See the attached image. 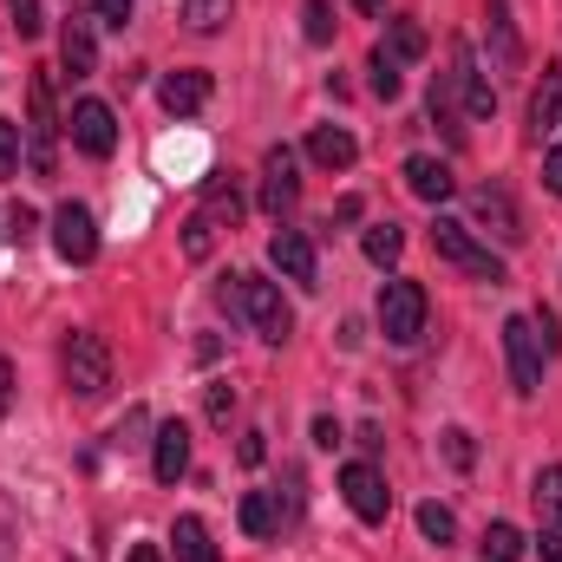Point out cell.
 Segmentation results:
<instances>
[{"mask_svg": "<svg viewBox=\"0 0 562 562\" xmlns=\"http://www.w3.org/2000/svg\"><path fill=\"white\" fill-rule=\"evenodd\" d=\"M59 380H66L72 400H99V393L112 386V347H105V334H92V327L66 334V347H59Z\"/></svg>", "mask_w": 562, "mask_h": 562, "instance_id": "obj_1", "label": "cell"}, {"mask_svg": "<svg viewBox=\"0 0 562 562\" xmlns=\"http://www.w3.org/2000/svg\"><path fill=\"white\" fill-rule=\"evenodd\" d=\"M431 249H438V262L464 269L471 281H491V288H504V281H510L504 256H491V243H477V236H471V223L438 216V223H431Z\"/></svg>", "mask_w": 562, "mask_h": 562, "instance_id": "obj_2", "label": "cell"}, {"mask_svg": "<svg viewBox=\"0 0 562 562\" xmlns=\"http://www.w3.org/2000/svg\"><path fill=\"white\" fill-rule=\"evenodd\" d=\"M26 170L33 177H53L59 170V119H53V86H46V72H33L26 79Z\"/></svg>", "mask_w": 562, "mask_h": 562, "instance_id": "obj_3", "label": "cell"}, {"mask_svg": "<svg viewBox=\"0 0 562 562\" xmlns=\"http://www.w3.org/2000/svg\"><path fill=\"white\" fill-rule=\"evenodd\" d=\"M380 334L393 340V347H419L425 334V288L419 281H386L380 288Z\"/></svg>", "mask_w": 562, "mask_h": 562, "instance_id": "obj_4", "label": "cell"}, {"mask_svg": "<svg viewBox=\"0 0 562 562\" xmlns=\"http://www.w3.org/2000/svg\"><path fill=\"white\" fill-rule=\"evenodd\" d=\"M431 92H438V99H464L471 119H491V112H497V92H491V79L477 72V59H471L464 40H451V72L431 79Z\"/></svg>", "mask_w": 562, "mask_h": 562, "instance_id": "obj_5", "label": "cell"}, {"mask_svg": "<svg viewBox=\"0 0 562 562\" xmlns=\"http://www.w3.org/2000/svg\"><path fill=\"white\" fill-rule=\"evenodd\" d=\"M504 367H510V386H517L524 400L543 386V340H537L530 314H510V321H504Z\"/></svg>", "mask_w": 562, "mask_h": 562, "instance_id": "obj_6", "label": "cell"}, {"mask_svg": "<svg viewBox=\"0 0 562 562\" xmlns=\"http://www.w3.org/2000/svg\"><path fill=\"white\" fill-rule=\"evenodd\" d=\"M340 497H347V510H353L360 524H386V510H393V491H386L380 464H367V458L340 464Z\"/></svg>", "mask_w": 562, "mask_h": 562, "instance_id": "obj_7", "label": "cell"}, {"mask_svg": "<svg viewBox=\"0 0 562 562\" xmlns=\"http://www.w3.org/2000/svg\"><path fill=\"white\" fill-rule=\"evenodd\" d=\"M243 321H249L262 340H276V347L294 334V307L281 301L276 281H262V276H243Z\"/></svg>", "mask_w": 562, "mask_h": 562, "instance_id": "obj_8", "label": "cell"}, {"mask_svg": "<svg viewBox=\"0 0 562 562\" xmlns=\"http://www.w3.org/2000/svg\"><path fill=\"white\" fill-rule=\"evenodd\" d=\"M471 216H477V229H484V236H497L504 249H517V243H524V216H517V203H510V190H504V183H477V190H471Z\"/></svg>", "mask_w": 562, "mask_h": 562, "instance_id": "obj_9", "label": "cell"}, {"mask_svg": "<svg viewBox=\"0 0 562 562\" xmlns=\"http://www.w3.org/2000/svg\"><path fill=\"white\" fill-rule=\"evenodd\" d=\"M53 249H59L66 262H79V269L99 256V223H92L86 203H59V210H53Z\"/></svg>", "mask_w": 562, "mask_h": 562, "instance_id": "obj_10", "label": "cell"}, {"mask_svg": "<svg viewBox=\"0 0 562 562\" xmlns=\"http://www.w3.org/2000/svg\"><path fill=\"white\" fill-rule=\"evenodd\" d=\"M294 203H301V170H294V150L276 144V150L262 157V210H269V216H288Z\"/></svg>", "mask_w": 562, "mask_h": 562, "instance_id": "obj_11", "label": "cell"}, {"mask_svg": "<svg viewBox=\"0 0 562 562\" xmlns=\"http://www.w3.org/2000/svg\"><path fill=\"white\" fill-rule=\"evenodd\" d=\"M66 125H72V144H79L86 157H112V150H119V125H112V105H99V99H79Z\"/></svg>", "mask_w": 562, "mask_h": 562, "instance_id": "obj_12", "label": "cell"}, {"mask_svg": "<svg viewBox=\"0 0 562 562\" xmlns=\"http://www.w3.org/2000/svg\"><path fill=\"white\" fill-rule=\"evenodd\" d=\"M183 471H190V425L164 419L157 438H150V477H157V484H177Z\"/></svg>", "mask_w": 562, "mask_h": 562, "instance_id": "obj_13", "label": "cell"}, {"mask_svg": "<svg viewBox=\"0 0 562 562\" xmlns=\"http://www.w3.org/2000/svg\"><path fill=\"white\" fill-rule=\"evenodd\" d=\"M157 99H164V112H170V119H190V112H203V105H210V72L177 66V72H164Z\"/></svg>", "mask_w": 562, "mask_h": 562, "instance_id": "obj_14", "label": "cell"}, {"mask_svg": "<svg viewBox=\"0 0 562 562\" xmlns=\"http://www.w3.org/2000/svg\"><path fill=\"white\" fill-rule=\"evenodd\" d=\"M59 66H66V79H92L99 72V33H92V20H66L59 26Z\"/></svg>", "mask_w": 562, "mask_h": 562, "instance_id": "obj_15", "label": "cell"}, {"mask_svg": "<svg viewBox=\"0 0 562 562\" xmlns=\"http://www.w3.org/2000/svg\"><path fill=\"white\" fill-rule=\"evenodd\" d=\"M269 262H276L288 281H301V288H314V269H321V262H314V243H307L301 229H276V236H269Z\"/></svg>", "mask_w": 562, "mask_h": 562, "instance_id": "obj_16", "label": "cell"}, {"mask_svg": "<svg viewBox=\"0 0 562 562\" xmlns=\"http://www.w3.org/2000/svg\"><path fill=\"white\" fill-rule=\"evenodd\" d=\"M406 190L419 196V203H445L451 190H458V177H451V164L445 157H406Z\"/></svg>", "mask_w": 562, "mask_h": 562, "instance_id": "obj_17", "label": "cell"}, {"mask_svg": "<svg viewBox=\"0 0 562 562\" xmlns=\"http://www.w3.org/2000/svg\"><path fill=\"white\" fill-rule=\"evenodd\" d=\"M562 125V66H543L537 92H530V138L543 144Z\"/></svg>", "mask_w": 562, "mask_h": 562, "instance_id": "obj_18", "label": "cell"}, {"mask_svg": "<svg viewBox=\"0 0 562 562\" xmlns=\"http://www.w3.org/2000/svg\"><path fill=\"white\" fill-rule=\"evenodd\" d=\"M491 66L497 72H517L524 66V40H517V20L504 0H491Z\"/></svg>", "mask_w": 562, "mask_h": 562, "instance_id": "obj_19", "label": "cell"}, {"mask_svg": "<svg viewBox=\"0 0 562 562\" xmlns=\"http://www.w3.org/2000/svg\"><path fill=\"white\" fill-rule=\"evenodd\" d=\"M307 157L321 170H347L360 157V144H353V132H340V125H321V132H307Z\"/></svg>", "mask_w": 562, "mask_h": 562, "instance_id": "obj_20", "label": "cell"}, {"mask_svg": "<svg viewBox=\"0 0 562 562\" xmlns=\"http://www.w3.org/2000/svg\"><path fill=\"white\" fill-rule=\"evenodd\" d=\"M243 210H249V203H243V190H236L229 177H210V183H203V216H210V223H229V229H236Z\"/></svg>", "mask_w": 562, "mask_h": 562, "instance_id": "obj_21", "label": "cell"}, {"mask_svg": "<svg viewBox=\"0 0 562 562\" xmlns=\"http://www.w3.org/2000/svg\"><path fill=\"white\" fill-rule=\"evenodd\" d=\"M170 543H177V562H216V543H210V524L203 517H177L170 524Z\"/></svg>", "mask_w": 562, "mask_h": 562, "instance_id": "obj_22", "label": "cell"}, {"mask_svg": "<svg viewBox=\"0 0 562 562\" xmlns=\"http://www.w3.org/2000/svg\"><path fill=\"white\" fill-rule=\"evenodd\" d=\"M360 249H367L373 269H393V262L406 256V229H400V223H373V229L360 236Z\"/></svg>", "mask_w": 562, "mask_h": 562, "instance_id": "obj_23", "label": "cell"}, {"mask_svg": "<svg viewBox=\"0 0 562 562\" xmlns=\"http://www.w3.org/2000/svg\"><path fill=\"white\" fill-rule=\"evenodd\" d=\"M236 517H243V530H249L256 543H262V537H276V530H281V504H276V497H269V491H249Z\"/></svg>", "mask_w": 562, "mask_h": 562, "instance_id": "obj_24", "label": "cell"}, {"mask_svg": "<svg viewBox=\"0 0 562 562\" xmlns=\"http://www.w3.org/2000/svg\"><path fill=\"white\" fill-rule=\"evenodd\" d=\"M530 497H537V517H543L550 530H562V464H543V471H537Z\"/></svg>", "mask_w": 562, "mask_h": 562, "instance_id": "obj_25", "label": "cell"}, {"mask_svg": "<svg viewBox=\"0 0 562 562\" xmlns=\"http://www.w3.org/2000/svg\"><path fill=\"white\" fill-rule=\"evenodd\" d=\"M367 72H373V99H386V105H393V99L406 92V66H400V59H393L386 46H373V59H367Z\"/></svg>", "mask_w": 562, "mask_h": 562, "instance_id": "obj_26", "label": "cell"}, {"mask_svg": "<svg viewBox=\"0 0 562 562\" xmlns=\"http://www.w3.org/2000/svg\"><path fill=\"white\" fill-rule=\"evenodd\" d=\"M477 557L484 562H524V530L517 524H491L484 543H477Z\"/></svg>", "mask_w": 562, "mask_h": 562, "instance_id": "obj_27", "label": "cell"}, {"mask_svg": "<svg viewBox=\"0 0 562 562\" xmlns=\"http://www.w3.org/2000/svg\"><path fill=\"white\" fill-rule=\"evenodd\" d=\"M229 7H236V0H183V26H190V33H216V26L229 20Z\"/></svg>", "mask_w": 562, "mask_h": 562, "instance_id": "obj_28", "label": "cell"}, {"mask_svg": "<svg viewBox=\"0 0 562 562\" xmlns=\"http://www.w3.org/2000/svg\"><path fill=\"white\" fill-rule=\"evenodd\" d=\"M386 53L406 66V59H425V26L419 20H393V40H386Z\"/></svg>", "mask_w": 562, "mask_h": 562, "instance_id": "obj_29", "label": "cell"}, {"mask_svg": "<svg viewBox=\"0 0 562 562\" xmlns=\"http://www.w3.org/2000/svg\"><path fill=\"white\" fill-rule=\"evenodd\" d=\"M419 537H425V543H438V550H445V543L458 537V517H451L445 504H419Z\"/></svg>", "mask_w": 562, "mask_h": 562, "instance_id": "obj_30", "label": "cell"}, {"mask_svg": "<svg viewBox=\"0 0 562 562\" xmlns=\"http://www.w3.org/2000/svg\"><path fill=\"white\" fill-rule=\"evenodd\" d=\"M210 249H216V223H210V216H190V223H183V256H190V262H210Z\"/></svg>", "mask_w": 562, "mask_h": 562, "instance_id": "obj_31", "label": "cell"}, {"mask_svg": "<svg viewBox=\"0 0 562 562\" xmlns=\"http://www.w3.org/2000/svg\"><path fill=\"white\" fill-rule=\"evenodd\" d=\"M438 451H445V464H451V471H471V464H477V445H471V431H464V425H451V431L438 438Z\"/></svg>", "mask_w": 562, "mask_h": 562, "instance_id": "obj_32", "label": "cell"}, {"mask_svg": "<svg viewBox=\"0 0 562 562\" xmlns=\"http://www.w3.org/2000/svg\"><path fill=\"white\" fill-rule=\"evenodd\" d=\"M301 20H307V26H301L307 46H327V40H334V7H327V0H301Z\"/></svg>", "mask_w": 562, "mask_h": 562, "instance_id": "obj_33", "label": "cell"}, {"mask_svg": "<svg viewBox=\"0 0 562 562\" xmlns=\"http://www.w3.org/2000/svg\"><path fill=\"white\" fill-rule=\"evenodd\" d=\"M20 157H26L20 125H13V119H0V183H7V177H20Z\"/></svg>", "mask_w": 562, "mask_h": 562, "instance_id": "obj_34", "label": "cell"}, {"mask_svg": "<svg viewBox=\"0 0 562 562\" xmlns=\"http://www.w3.org/2000/svg\"><path fill=\"white\" fill-rule=\"evenodd\" d=\"M7 20H13L20 40H33V33L46 26V20H40V0H7Z\"/></svg>", "mask_w": 562, "mask_h": 562, "instance_id": "obj_35", "label": "cell"}, {"mask_svg": "<svg viewBox=\"0 0 562 562\" xmlns=\"http://www.w3.org/2000/svg\"><path fill=\"white\" fill-rule=\"evenodd\" d=\"M144 431H150V413H144V406H132V413H125V425L112 431V445H125V451H132V445H144Z\"/></svg>", "mask_w": 562, "mask_h": 562, "instance_id": "obj_36", "label": "cell"}, {"mask_svg": "<svg viewBox=\"0 0 562 562\" xmlns=\"http://www.w3.org/2000/svg\"><path fill=\"white\" fill-rule=\"evenodd\" d=\"M229 413H236V386L216 380V386H210V425H229Z\"/></svg>", "mask_w": 562, "mask_h": 562, "instance_id": "obj_37", "label": "cell"}, {"mask_svg": "<svg viewBox=\"0 0 562 562\" xmlns=\"http://www.w3.org/2000/svg\"><path fill=\"white\" fill-rule=\"evenodd\" d=\"M99 7V26H132V0H92Z\"/></svg>", "mask_w": 562, "mask_h": 562, "instance_id": "obj_38", "label": "cell"}, {"mask_svg": "<svg viewBox=\"0 0 562 562\" xmlns=\"http://www.w3.org/2000/svg\"><path fill=\"white\" fill-rule=\"evenodd\" d=\"M7 223H13V243H33V229H40V216H33V210H26V203H20V210H13V216H7Z\"/></svg>", "mask_w": 562, "mask_h": 562, "instance_id": "obj_39", "label": "cell"}, {"mask_svg": "<svg viewBox=\"0 0 562 562\" xmlns=\"http://www.w3.org/2000/svg\"><path fill=\"white\" fill-rule=\"evenodd\" d=\"M13 537H20V524H13V510H7V497H0V562L13 550Z\"/></svg>", "mask_w": 562, "mask_h": 562, "instance_id": "obj_40", "label": "cell"}, {"mask_svg": "<svg viewBox=\"0 0 562 562\" xmlns=\"http://www.w3.org/2000/svg\"><path fill=\"white\" fill-rule=\"evenodd\" d=\"M537 557H543V562H562V530H550V524H543V537H537Z\"/></svg>", "mask_w": 562, "mask_h": 562, "instance_id": "obj_41", "label": "cell"}, {"mask_svg": "<svg viewBox=\"0 0 562 562\" xmlns=\"http://www.w3.org/2000/svg\"><path fill=\"white\" fill-rule=\"evenodd\" d=\"M314 445H321V451H334V445H340V425L327 419V413L314 419Z\"/></svg>", "mask_w": 562, "mask_h": 562, "instance_id": "obj_42", "label": "cell"}, {"mask_svg": "<svg viewBox=\"0 0 562 562\" xmlns=\"http://www.w3.org/2000/svg\"><path fill=\"white\" fill-rule=\"evenodd\" d=\"M262 451H269V445H262V431H249V438L236 445V458H243V464H262Z\"/></svg>", "mask_w": 562, "mask_h": 562, "instance_id": "obj_43", "label": "cell"}, {"mask_svg": "<svg viewBox=\"0 0 562 562\" xmlns=\"http://www.w3.org/2000/svg\"><path fill=\"white\" fill-rule=\"evenodd\" d=\"M7 406H13V367H7V353H0V419H7Z\"/></svg>", "mask_w": 562, "mask_h": 562, "instance_id": "obj_44", "label": "cell"}, {"mask_svg": "<svg viewBox=\"0 0 562 562\" xmlns=\"http://www.w3.org/2000/svg\"><path fill=\"white\" fill-rule=\"evenodd\" d=\"M543 183L562 196V150H550V157H543Z\"/></svg>", "mask_w": 562, "mask_h": 562, "instance_id": "obj_45", "label": "cell"}, {"mask_svg": "<svg viewBox=\"0 0 562 562\" xmlns=\"http://www.w3.org/2000/svg\"><path fill=\"white\" fill-rule=\"evenodd\" d=\"M334 223H360V196H340L334 203Z\"/></svg>", "mask_w": 562, "mask_h": 562, "instance_id": "obj_46", "label": "cell"}, {"mask_svg": "<svg viewBox=\"0 0 562 562\" xmlns=\"http://www.w3.org/2000/svg\"><path fill=\"white\" fill-rule=\"evenodd\" d=\"M125 562H164V550L157 543H138V550H125Z\"/></svg>", "mask_w": 562, "mask_h": 562, "instance_id": "obj_47", "label": "cell"}, {"mask_svg": "<svg viewBox=\"0 0 562 562\" xmlns=\"http://www.w3.org/2000/svg\"><path fill=\"white\" fill-rule=\"evenodd\" d=\"M353 7H360L367 20H380V13H386V0H353Z\"/></svg>", "mask_w": 562, "mask_h": 562, "instance_id": "obj_48", "label": "cell"}]
</instances>
